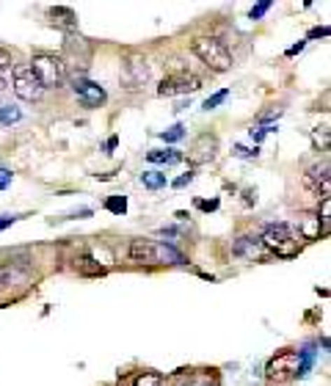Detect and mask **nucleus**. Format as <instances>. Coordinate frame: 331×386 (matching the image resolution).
Returning a JSON list of instances; mask_svg holds the SVG:
<instances>
[{
  "label": "nucleus",
  "instance_id": "nucleus-11",
  "mask_svg": "<svg viewBox=\"0 0 331 386\" xmlns=\"http://www.w3.org/2000/svg\"><path fill=\"white\" fill-rule=\"evenodd\" d=\"M72 91H75V97L80 99V105L83 108H99V105H105V99H108V94H105V88L94 83V81H86V78H75V83H72Z\"/></svg>",
  "mask_w": 331,
  "mask_h": 386
},
{
  "label": "nucleus",
  "instance_id": "nucleus-10",
  "mask_svg": "<svg viewBox=\"0 0 331 386\" xmlns=\"http://www.w3.org/2000/svg\"><path fill=\"white\" fill-rule=\"evenodd\" d=\"M304 188H309L312 193H318L321 199H329V188H331V169L329 160H321L315 166H309L304 172Z\"/></svg>",
  "mask_w": 331,
  "mask_h": 386
},
{
  "label": "nucleus",
  "instance_id": "nucleus-34",
  "mask_svg": "<svg viewBox=\"0 0 331 386\" xmlns=\"http://www.w3.org/2000/svg\"><path fill=\"white\" fill-rule=\"evenodd\" d=\"M14 221H17V218H8V215H0V229H6V226H8V223H14Z\"/></svg>",
  "mask_w": 331,
  "mask_h": 386
},
{
  "label": "nucleus",
  "instance_id": "nucleus-19",
  "mask_svg": "<svg viewBox=\"0 0 331 386\" xmlns=\"http://www.w3.org/2000/svg\"><path fill=\"white\" fill-rule=\"evenodd\" d=\"M166 174L163 172H143L141 174V185L143 188H149V191H160V188H166Z\"/></svg>",
  "mask_w": 331,
  "mask_h": 386
},
{
  "label": "nucleus",
  "instance_id": "nucleus-17",
  "mask_svg": "<svg viewBox=\"0 0 331 386\" xmlns=\"http://www.w3.org/2000/svg\"><path fill=\"white\" fill-rule=\"evenodd\" d=\"M146 160L149 163H180L183 155L177 149H152V152H146Z\"/></svg>",
  "mask_w": 331,
  "mask_h": 386
},
{
  "label": "nucleus",
  "instance_id": "nucleus-8",
  "mask_svg": "<svg viewBox=\"0 0 331 386\" xmlns=\"http://www.w3.org/2000/svg\"><path fill=\"white\" fill-rule=\"evenodd\" d=\"M202 88V78L190 75V72H171L160 81L157 86V97H177V94H190Z\"/></svg>",
  "mask_w": 331,
  "mask_h": 386
},
{
  "label": "nucleus",
  "instance_id": "nucleus-24",
  "mask_svg": "<svg viewBox=\"0 0 331 386\" xmlns=\"http://www.w3.org/2000/svg\"><path fill=\"white\" fill-rule=\"evenodd\" d=\"M183 135H185V127H183V125H174L171 130L163 132V141H166V144H174V141H180Z\"/></svg>",
  "mask_w": 331,
  "mask_h": 386
},
{
  "label": "nucleus",
  "instance_id": "nucleus-15",
  "mask_svg": "<svg viewBox=\"0 0 331 386\" xmlns=\"http://www.w3.org/2000/svg\"><path fill=\"white\" fill-rule=\"evenodd\" d=\"M232 251H235L237 257H260V251H262V246H260V237H251V235H243V237H237L235 246H232Z\"/></svg>",
  "mask_w": 331,
  "mask_h": 386
},
{
  "label": "nucleus",
  "instance_id": "nucleus-31",
  "mask_svg": "<svg viewBox=\"0 0 331 386\" xmlns=\"http://www.w3.org/2000/svg\"><path fill=\"white\" fill-rule=\"evenodd\" d=\"M271 130H274V127H260L257 132H251V138H254V141H262V138H265Z\"/></svg>",
  "mask_w": 331,
  "mask_h": 386
},
{
  "label": "nucleus",
  "instance_id": "nucleus-16",
  "mask_svg": "<svg viewBox=\"0 0 331 386\" xmlns=\"http://www.w3.org/2000/svg\"><path fill=\"white\" fill-rule=\"evenodd\" d=\"M321 229H323V223H321L318 215H304V218H301V237H304V240H318V237H321Z\"/></svg>",
  "mask_w": 331,
  "mask_h": 386
},
{
  "label": "nucleus",
  "instance_id": "nucleus-2",
  "mask_svg": "<svg viewBox=\"0 0 331 386\" xmlns=\"http://www.w3.org/2000/svg\"><path fill=\"white\" fill-rule=\"evenodd\" d=\"M31 72L36 75V81L42 83V88H64L66 86V69H64V61L61 55L55 53H36L31 58Z\"/></svg>",
  "mask_w": 331,
  "mask_h": 386
},
{
  "label": "nucleus",
  "instance_id": "nucleus-13",
  "mask_svg": "<svg viewBox=\"0 0 331 386\" xmlns=\"http://www.w3.org/2000/svg\"><path fill=\"white\" fill-rule=\"evenodd\" d=\"M50 22H52L55 28H61L66 36H72V34L78 31V14H75L69 6H55V8H50Z\"/></svg>",
  "mask_w": 331,
  "mask_h": 386
},
{
  "label": "nucleus",
  "instance_id": "nucleus-28",
  "mask_svg": "<svg viewBox=\"0 0 331 386\" xmlns=\"http://www.w3.org/2000/svg\"><path fill=\"white\" fill-rule=\"evenodd\" d=\"M329 213H331V202L329 199H323V210H321V215H318V218H321V223H326V221H329Z\"/></svg>",
  "mask_w": 331,
  "mask_h": 386
},
{
  "label": "nucleus",
  "instance_id": "nucleus-29",
  "mask_svg": "<svg viewBox=\"0 0 331 386\" xmlns=\"http://www.w3.org/2000/svg\"><path fill=\"white\" fill-rule=\"evenodd\" d=\"M8 182H11V172H8V169H0V191L8 188Z\"/></svg>",
  "mask_w": 331,
  "mask_h": 386
},
{
  "label": "nucleus",
  "instance_id": "nucleus-6",
  "mask_svg": "<svg viewBox=\"0 0 331 386\" xmlns=\"http://www.w3.org/2000/svg\"><path fill=\"white\" fill-rule=\"evenodd\" d=\"M265 373H268V381H271V384L293 381L295 375H301V350H282V353H276V356L268 361Z\"/></svg>",
  "mask_w": 331,
  "mask_h": 386
},
{
  "label": "nucleus",
  "instance_id": "nucleus-32",
  "mask_svg": "<svg viewBox=\"0 0 331 386\" xmlns=\"http://www.w3.org/2000/svg\"><path fill=\"white\" fill-rule=\"evenodd\" d=\"M318 36H329V28H315V31L309 34V39H318Z\"/></svg>",
  "mask_w": 331,
  "mask_h": 386
},
{
  "label": "nucleus",
  "instance_id": "nucleus-9",
  "mask_svg": "<svg viewBox=\"0 0 331 386\" xmlns=\"http://www.w3.org/2000/svg\"><path fill=\"white\" fill-rule=\"evenodd\" d=\"M61 61H64V69L75 67L78 75H80V72H86V67H89V61H92V47H89L86 39H80V36H69L66 44H64Z\"/></svg>",
  "mask_w": 331,
  "mask_h": 386
},
{
  "label": "nucleus",
  "instance_id": "nucleus-5",
  "mask_svg": "<svg viewBox=\"0 0 331 386\" xmlns=\"http://www.w3.org/2000/svg\"><path fill=\"white\" fill-rule=\"evenodd\" d=\"M127 257L133 259L136 265H160V262H166V259L183 262V257H180L174 249L160 246V243H155V240H143V237H139V240H133V243H130Z\"/></svg>",
  "mask_w": 331,
  "mask_h": 386
},
{
  "label": "nucleus",
  "instance_id": "nucleus-36",
  "mask_svg": "<svg viewBox=\"0 0 331 386\" xmlns=\"http://www.w3.org/2000/svg\"><path fill=\"white\" fill-rule=\"evenodd\" d=\"M6 86H8V83H6V78H0V94L6 91Z\"/></svg>",
  "mask_w": 331,
  "mask_h": 386
},
{
  "label": "nucleus",
  "instance_id": "nucleus-4",
  "mask_svg": "<svg viewBox=\"0 0 331 386\" xmlns=\"http://www.w3.org/2000/svg\"><path fill=\"white\" fill-rule=\"evenodd\" d=\"M119 78H122V88L127 91H139L149 83L152 78V64L143 53H127L122 58V69H119Z\"/></svg>",
  "mask_w": 331,
  "mask_h": 386
},
{
  "label": "nucleus",
  "instance_id": "nucleus-26",
  "mask_svg": "<svg viewBox=\"0 0 331 386\" xmlns=\"http://www.w3.org/2000/svg\"><path fill=\"white\" fill-rule=\"evenodd\" d=\"M268 8H271V0H262L260 6H254V8H251V14H248V17H251V20H260V17H262Z\"/></svg>",
  "mask_w": 331,
  "mask_h": 386
},
{
  "label": "nucleus",
  "instance_id": "nucleus-30",
  "mask_svg": "<svg viewBox=\"0 0 331 386\" xmlns=\"http://www.w3.org/2000/svg\"><path fill=\"white\" fill-rule=\"evenodd\" d=\"M190 179H193V174H185V177H180V179H174V188H185V185H188Z\"/></svg>",
  "mask_w": 331,
  "mask_h": 386
},
{
  "label": "nucleus",
  "instance_id": "nucleus-27",
  "mask_svg": "<svg viewBox=\"0 0 331 386\" xmlns=\"http://www.w3.org/2000/svg\"><path fill=\"white\" fill-rule=\"evenodd\" d=\"M312 141H315V146H321V144H323V149H326V146H329V132H326V127H323V132H318V130H315Z\"/></svg>",
  "mask_w": 331,
  "mask_h": 386
},
{
  "label": "nucleus",
  "instance_id": "nucleus-1",
  "mask_svg": "<svg viewBox=\"0 0 331 386\" xmlns=\"http://www.w3.org/2000/svg\"><path fill=\"white\" fill-rule=\"evenodd\" d=\"M190 50L199 55V61L210 69V72H230L232 69V53L230 47L221 42V39H213V36H196L190 42Z\"/></svg>",
  "mask_w": 331,
  "mask_h": 386
},
{
  "label": "nucleus",
  "instance_id": "nucleus-3",
  "mask_svg": "<svg viewBox=\"0 0 331 386\" xmlns=\"http://www.w3.org/2000/svg\"><path fill=\"white\" fill-rule=\"evenodd\" d=\"M260 246L276 257H293L298 254V235L287 223H268L260 235Z\"/></svg>",
  "mask_w": 331,
  "mask_h": 386
},
{
  "label": "nucleus",
  "instance_id": "nucleus-18",
  "mask_svg": "<svg viewBox=\"0 0 331 386\" xmlns=\"http://www.w3.org/2000/svg\"><path fill=\"white\" fill-rule=\"evenodd\" d=\"M75 270H78V273H83V276H102V273H105V268H102L99 262H94L92 257L75 259Z\"/></svg>",
  "mask_w": 331,
  "mask_h": 386
},
{
  "label": "nucleus",
  "instance_id": "nucleus-21",
  "mask_svg": "<svg viewBox=\"0 0 331 386\" xmlns=\"http://www.w3.org/2000/svg\"><path fill=\"white\" fill-rule=\"evenodd\" d=\"M105 207H108L111 213L125 215V213H127V196H111V199L105 202Z\"/></svg>",
  "mask_w": 331,
  "mask_h": 386
},
{
  "label": "nucleus",
  "instance_id": "nucleus-14",
  "mask_svg": "<svg viewBox=\"0 0 331 386\" xmlns=\"http://www.w3.org/2000/svg\"><path fill=\"white\" fill-rule=\"evenodd\" d=\"M28 282V270L20 268V265H0V293L17 287V284H25Z\"/></svg>",
  "mask_w": 331,
  "mask_h": 386
},
{
  "label": "nucleus",
  "instance_id": "nucleus-12",
  "mask_svg": "<svg viewBox=\"0 0 331 386\" xmlns=\"http://www.w3.org/2000/svg\"><path fill=\"white\" fill-rule=\"evenodd\" d=\"M216 155H218V138L210 135V132H202V135L190 144L188 158L193 163H210Z\"/></svg>",
  "mask_w": 331,
  "mask_h": 386
},
{
  "label": "nucleus",
  "instance_id": "nucleus-35",
  "mask_svg": "<svg viewBox=\"0 0 331 386\" xmlns=\"http://www.w3.org/2000/svg\"><path fill=\"white\" fill-rule=\"evenodd\" d=\"M301 50H304V42H298L295 47H290V50H287V55H298Z\"/></svg>",
  "mask_w": 331,
  "mask_h": 386
},
{
  "label": "nucleus",
  "instance_id": "nucleus-33",
  "mask_svg": "<svg viewBox=\"0 0 331 386\" xmlns=\"http://www.w3.org/2000/svg\"><path fill=\"white\" fill-rule=\"evenodd\" d=\"M202 210H218V202H199Z\"/></svg>",
  "mask_w": 331,
  "mask_h": 386
},
{
  "label": "nucleus",
  "instance_id": "nucleus-25",
  "mask_svg": "<svg viewBox=\"0 0 331 386\" xmlns=\"http://www.w3.org/2000/svg\"><path fill=\"white\" fill-rule=\"evenodd\" d=\"M11 64H14V61H11V53H8L6 47H0V78L11 69Z\"/></svg>",
  "mask_w": 331,
  "mask_h": 386
},
{
  "label": "nucleus",
  "instance_id": "nucleus-23",
  "mask_svg": "<svg viewBox=\"0 0 331 386\" xmlns=\"http://www.w3.org/2000/svg\"><path fill=\"white\" fill-rule=\"evenodd\" d=\"M227 97H230V91H227V88H224V91H218V94H213V97H207V99H204V111H216V108H218Z\"/></svg>",
  "mask_w": 331,
  "mask_h": 386
},
{
  "label": "nucleus",
  "instance_id": "nucleus-22",
  "mask_svg": "<svg viewBox=\"0 0 331 386\" xmlns=\"http://www.w3.org/2000/svg\"><path fill=\"white\" fill-rule=\"evenodd\" d=\"M22 119V113L17 111V108H11V105H6V108H0V122L3 125H11V122H20Z\"/></svg>",
  "mask_w": 331,
  "mask_h": 386
},
{
  "label": "nucleus",
  "instance_id": "nucleus-20",
  "mask_svg": "<svg viewBox=\"0 0 331 386\" xmlns=\"http://www.w3.org/2000/svg\"><path fill=\"white\" fill-rule=\"evenodd\" d=\"M133 386H163V378H160V373L146 370V373H141V375L133 381Z\"/></svg>",
  "mask_w": 331,
  "mask_h": 386
},
{
  "label": "nucleus",
  "instance_id": "nucleus-7",
  "mask_svg": "<svg viewBox=\"0 0 331 386\" xmlns=\"http://www.w3.org/2000/svg\"><path fill=\"white\" fill-rule=\"evenodd\" d=\"M14 94H17L22 102H39V99L45 97V88L36 81V75L31 72L28 64L14 67Z\"/></svg>",
  "mask_w": 331,
  "mask_h": 386
}]
</instances>
